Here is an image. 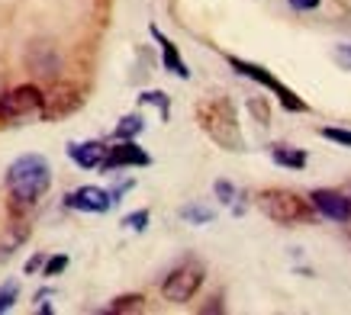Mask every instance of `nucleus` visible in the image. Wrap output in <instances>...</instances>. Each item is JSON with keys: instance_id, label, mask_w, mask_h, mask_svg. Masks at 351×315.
Listing matches in <instances>:
<instances>
[{"instance_id": "bb28decb", "label": "nucleus", "mask_w": 351, "mask_h": 315, "mask_svg": "<svg viewBox=\"0 0 351 315\" xmlns=\"http://www.w3.org/2000/svg\"><path fill=\"white\" fill-rule=\"evenodd\" d=\"M345 193H348V197H351V187H348V190H345Z\"/></svg>"}, {"instance_id": "9d476101", "label": "nucleus", "mask_w": 351, "mask_h": 315, "mask_svg": "<svg viewBox=\"0 0 351 315\" xmlns=\"http://www.w3.org/2000/svg\"><path fill=\"white\" fill-rule=\"evenodd\" d=\"M110 148L104 145V142H97V138H90V142H71L68 145V158L75 161L77 168L84 171H94L104 164V158H107Z\"/></svg>"}, {"instance_id": "6ab92c4d", "label": "nucleus", "mask_w": 351, "mask_h": 315, "mask_svg": "<svg viewBox=\"0 0 351 315\" xmlns=\"http://www.w3.org/2000/svg\"><path fill=\"white\" fill-rule=\"evenodd\" d=\"M322 138H329L335 145H345L351 148V129H335V126H326L322 129Z\"/></svg>"}, {"instance_id": "412c9836", "label": "nucleus", "mask_w": 351, "mask_h": 315, "mask_svg": "<svg viewBox=\"0 0 351 315\" xmlns=\"http://www.w3.org/2000/svg\"><path fill=\"white\" fill-rule=\"evenodd\" d=\"M64 267H68V254H55V257H49L43 267V277H55V273H62Z\"/></svg>"}, {"instance_id": "f257e3e1", "label": "nucleus", "mask_w": 351, "mask_h": 315, "mask_svg": "<svg viewBox=\"0 0 351 315\" xmlns=\"http://www.w3.org/2000/svg\"><path fill=\"white\" fill-rule=\"evenodd\" d=\"M52 187V168L43 155H20L7 168V190L16 206H36Z\"/></svg>"}, {"instance_id": "20e7f679", "label": "nucleus", "mask_w": 351, "mask_h": 315, "mask_svg": "<svg viewBox=\"0 0 351 315\" xmlns=\"http://www.w3.org/2000/svg\"><path fill=\"white\" fill-rule=\"evenodd\" d=\"M203 280H206V267H203L197 257H187V261H181L174 270L165 277V284H161V296L168 299V303H191L193 296H197V290L203 286Z\"/></svg>"}, {"instance_id": "4468645a", "label": "nucleus", "mask_w": 351, "mask_h": 315, "mask_svg": "<svg viewBox=\"0 0 351 315\" xmlns=\"http://www.w3.org/2000/svg\"><path fill=\"white\" fill-rule=\"evenodd\" d=\"M142 303H145V299H142V296H138V293H132V296H119V299H113V303H110L107 309H104V312H110V315L138 312V309H142Z\"/></svg>"}, {"instance_id": "f8f14e48", "label": "nucleus", "mask_w": 351, "mask_h": 315, "mask_svg": "<svg viewBox=\"0 0 351 315\" xmlns=\"http://www.w3.org/2000/svg\"><path fill=\"white\" fill-rule=\"evenodd\" d=\"M271 161L277 168H287V171H303L306 168V151L303 148H290V145H274L271 148Z\"/></svg>"}, {"instance_id": "f3484780", "label": "nucleus", "mask_w": 351, "mask_h": 315, "mask_svg": "<svg viewBox=\"0 0 351 315\" xmlns=\"http://www.w3.org/2000/svg\"><path fill=\"white\" fill-rule=\"evenodd\" d=\"M16 296H20V284L10 280L7 286H0V312H10L13 303H16Z\"/></svg>"}, {"instance_id": "ddd939ff", "label": "nucleus", "mask_w": 351, "mask_h": 315, "mask_svg": "<svg viewBox=\"0 0 351 315\" xmlns=\"http://www.w3.org/2000/svg\"><path fill=\"white\" fill-rule=\"evenodd\" d=\"M142 129H145L142 116L129 113V116H123V119H119V126H117V132H113V138H117V142H123V138H136Z\"/></svg>"}, {"instance_id": "aec40b11", "label": "nucleus", "mask_w": 351, "mask_h": 315, "mask_svg": "<svg viewBox=\"0 0 351 315\" xmlns=\"http://www.w3.org/2000/svg\"><path fill=\"white\" fill-rule=\"evenodd\" d=\"M213 190H216V200L219 203H226V206H232L235 203V187L229 184V180H216Z\"/></svg>"}, {"instance_id": "b1692460", "label": "nucleus", "mask_w": 351, "mask_h": 315, "mask_svg": "<svg viewBox=\"0 0 351 315\" xmlns=\"http://www.w3.org/2000/svg\"><path fill=\"white\" fill-rule=\"evenodd\" d=\"M287 3L297 13H309V10H316V7H319V0H287Z\"/></svg>"}, {"instance_id": "a878e982", "label": "nucleus", "mask_w": 351, "mask_h": 315, "mask_svg": "<svg viewBox=\"0 0 351 315\" xmlns=\"http://www.w3.org/2000/svg\"><path fill=\"white\" fill-rule=\"evenodd\" d=\"M3 94H7V90H3V77H0V100H3Z\"/></svg>"}, {"instance_id": "1a4fd4ad", "label": "nucleus", "mask_w": 351, "mask_h": 315, "mask_svg": "<svg viewBox=\"0 0 351 315\" xmlns=\"http://www.w3.org/2000/svg\"><path fill=\"white\" fill-rule=\"evenodd\" d=\"M113 193H107V190H100V187H77L71 190L68 197H64V206L68 210H77V212H110L113 210Z\"/></svg>"}, {"instance_id": "9b49d317", "label": "nucleus", "mask_w": 351, "mask_h": 315, "mask_svg": "<svg viewBox=\"0 0 351 315\" xmlns=\"http://www.w3.org/2000/svg\"><path fill=\"white\" fill-rule=\"evenodd\" d=\"M149 32H152V39L161 45V64H165V71H171L174 77H184V81H187V77H191V71H187V64H184L181 52H178V45L171 42V39L158 29V26H152Z\"/></svg>"}, {"instance_id": "f03ea898", "label": "nucleus", "mask_w": 351, "mask_h": 315, "mask_svg": "<svg viewBox=\"0 0 351 315\" xmlns=\"http://www.w3.org/2000/svg\"><path fill=\"white\" fill-rule=\"evenodd\" d=\"M197 119H200V129L219 148H226V151H242L245 148L242 129H239V113H235L232 100H226V97L203 100L197 106Z\"/></svg>"}, {"instance_id": "4be33fe9", "label": "nucleus", "mask_w": 351, "mask_h": 315, "mask_svg": "<svg viewBox=\"0 0 351 315\" xmlns=\"http://www.w3.org/2000/svg\"><path fill=\"white\" fill-rule=\"evenodd\" d=\"M248 110L255 113V119L261 123V126H267V123H271V110H267L265 100H248Z\"/></svg>"}, {"instance_id": "7ed1b4c3", "label": "nucleus", "mask_w": 351, "mask_h": 315, "mask_svg": "<svg viewBox=\"0 0 351 315\" xmlns=\"http://www.w3.org/2000/svg\"><path fill=\"white\" fill-rule=\"evenodd\" d=\"M258 210L265 212L271 222H277V225H297V222L313 219V203L297 197L293 190H280V187L265 190L258 197Z\"/></svg>"}, {"instance_id": "dca6fc26", "label": "nucleus", "mask_w": 351, "mask_h": 315, "mask_svg": "<svg viewBox=\"0 0 351 315\" xmlns=\"http://www.w3.org/2000/svg\"><path fill=\"white\" fill-rule=\"evenodd\" d=\"M138 103L158 106V110H161V119H168V116H171V100H168V94H161V90H145V94L138 97Z\"/></svg>"}, {"instance_id": "0eeeda50", "label": "nucleus", "mask_w": 351, "mask_h": 315, "mask_svg": "<svg viewBox=\"0 0 351 315\" xmlns=\"http://www.w3.org/2000/svg\"><path fill=\"white\" fill-rule=\"evenodd\" d=\"M149 164H152L149 151L138 148L136 138H123V142H117V145H110L100 171H104V174H113V171H119V168H149Z\"/></svg>"}, {"instance_id": "a211bd4d", "label": "nucleus", "mask_w": 351, "mask_h": 315, "mask_svg": "<svg viewBox=\"0 0 351 315\" xmlns=\"http://www.w3.org/2000/svg\"><path fill=\"white\" fill-rule=\"evenodd\" d=\"M123 229H129V231H145V229H149V210L129 212L126 219H123Z\"/></svg>"}, {"instance_id": "2eb2a0df", "label": "nucleus", "mask_w": 351, "mask_h": 315, "mask_svg": "<svg viewBox=\"0 0 351 315\" xmlns=\"http://www.w3.org/2000/svg\"><path fill=\"white\" fill-rule=\"evenodd\" d=\"M181 219L193 222V225H206V222L216 219V212L206 210V206H184V210H181Z\"/></svg>"}, {"instance_id": "423d86ee", "label": "nucleus", "mask_w": 351, "mask_h": 315, "mask_svg": "<svg viewBox=\"0 0 351 315\" xmlns=\"http://www.w3.org/2000/svg\"><path fill=\"white\" fill-rule=\"evenodd\" d=\"M43 110H45V94L36 84L13 87L0 100V119H26L32 113L43 116Z\"/></svg>"}, {"instance_id": "393cba45", "label": "nucleus", "mask_w": 351, "mask_h": 315, "mask_svg": "<svg viewBox=\"0 0 351 315\" xmlns=\"http://www.w3.org/2000/svg\"><path fill=\"white\" fill-rule=\"evenodd\" d=\"M45 267V257H32L29 264H26V273H36V270H43Z\"/></svg>"}, {"instance_id": "5701e85b", "label": "nucleus", "mask_w": 351, "mask_h": 315, "mask_svg": "<svg viewBox=\"0 0 351 315\" xmlns=\"http://www.w3.org/2000/svg\"><path fill=\"white\" fill-rule=\"evenodd\" d=\"M335 62H339L345 71H351V45H339V49H335Z\"/></svg>"}, {"instance_id": "39448f33", "label": "nucleus", "mask_w": 351, "mask_h": 315, "mask_svg": "<svg viewBox=\"0 0 351 315\" xmlns=\"http://www.w3.org/2000/svg\"><path fill=\"white\" fill-rule=\"evenodd\" d=\"M229 62V68H232L235 74H242V77H248V81H255V84H261V87H267L271 94L280 100V106L284 110H290V113H306L309 106H306V100H300L290 87H284L280 81H277L274 74L267 71V68H261V64H252V62H245V58H235V55H229L226 58Z\"/></svg>"}, {"instance_id": "6e6552de", "label": "nucleus", "mask_w": 351, "mask_h": 315, "mask_svg": "<svg viewBox=\"0 0 351 315\" xmlns=\"http://www.w3.org/2000/svg\"><path fill=\"white\" fill-rule=\"evenodd\" d=\"M309 203H313V210L326 216L332 222H351V197L348 193H341V190H313L309 193Z\"/></svg>"}]
</instances>
